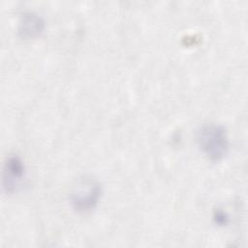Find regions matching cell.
<instances>
[{
  "label": "cell",
  "mask_w": 248,
  "mask_h": 248,
  "mask_svg": "<svg viewBox=\"0 0 248 248\" xmlns=\"http://www.w3.org/2000/svg\"><path fill=\"white\" fill-rule=\"evenodd\" d=\"M197 141L202 152L211 160L218 161L228 152L229 140L225 129L217 124H204L197 133Z\"/></svg>",
  "instance_id": "cell-1"
},
{
  "label": "cell",
  "mask_w": 248,
  "mask_h": 248,
  "mask_svg": "<svg viewBox=\"0 0 248 248\" xmlns=\"http://www.w3.org/2000/svg\"><path fill=\"white\" fill-rule=\"evenodd\" d=\"M100 187L92 180H85L78 184L72 194V202L78 211H88L98 202Z\"/></svg>",
  "instance_id": "cell-2"
},
{
  "label": "cell",
  "mask_w": 248,
  "mask_h": 248,
  "mask_svg": "<svg viewBox=\"0 0 248 248\" xmlns=\"http://www.w3.org/2000/svg\"><path fill=\"white\" fill-rule=\"evenodd\" d=\"M24 176V165L17 156H10L3 169V185L8 192L14 191Z\"/></svg>",
  "instance_id": "cell-3"
},
{
  "label": "cell",
  "mask_w": 248,
  "mask_h": 248,
  "mask_svg": "<svg viewBox=\"0 0 248 248\" xmlns=\"http://www.w3.org/2000/svg\"><path fill=\"white\" fill-rule=\"evenodd\" d=\"M43 27V21L41 18L33 14L24 15L22 21L20 22V29L19 32L23 36L32 37L37 35Z\"/></svg>",
  "instance_id": "cell-4"
}]
</instances>
